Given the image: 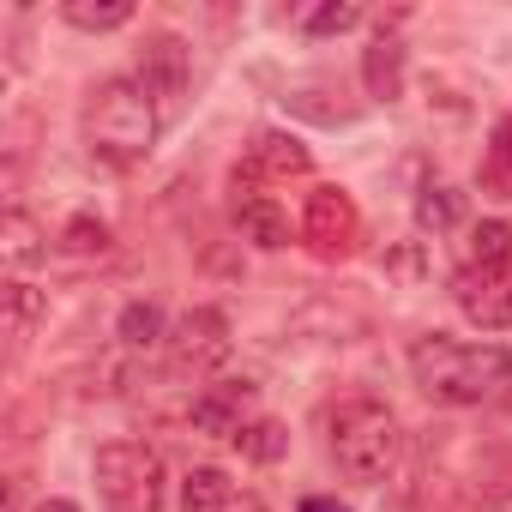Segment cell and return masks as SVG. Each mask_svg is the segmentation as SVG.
<instances>
[{"mask_svg": "<svg viewBox=\"0 0 512 512\" xmlns=\"http://www.w3.org/2000/svg\"><path fill=\"white\" fill-rule=\"evenodd\" d=\"M410 374H416L422 398H434L446 410H470V404H494L512 392V350L458 344L446 332H428L410 344Z\"/></svg>", "mask_w": 512, "mask_h": 512, "instance_id": "cell-1", "label": "cell"}, {"mask_svg": "<svg viewBox=\"0 0 512 512\" xmlns=\"http://www.w3.org/2000/svg\"><path fill=\"white\" fill-rule=\"evenodd\" d=\"M157 127H163V115L139 79H103L85 103V139L109 163H139L157 145Z\"/></svg>", "mask_w": 512, "mask_h": 512, "instance_id": "cell-2", "label": "cell"}, {"mask_svg": "<svg viewBox=\"0 0 512 512\" xmlns=\"http://www.w3.org/2000/svg\"><path fill=\"white\" fill-rule=\"evenodd\" d=\"M332 458L350 482H386L398 464V416L380 398H344L332 416Z\"/></svg>", "mask_w": 512, "mask_h": 512, "instance_id": "cell-3", "label": "cell"}, {"mask_svg": "<svg viewBox=\"0 0 512 512\" xmlns=\"http://www.w3.org/2000/svg\"><path fill=\"white\" fill-rule=\"evenodd\" d=\"M97 494L109 512H163V458L139 440L97 446Z\"/></svg>", "mask_w": 512, "mask_h": 512, "instance_id": "cell-4", "label": "cell"}, {"mask_svg": "<svg viewBox=\"0 0 512 512\" xmlns=\"http://www.w3.org/2000/svg\"><path fill=\"white\" fill-rule=\"evenodd\" d=\"M362 235V211L344 187H314L302 205V241L320 253V260H344Z\"/></svg>", "mask_w": 512, "mask_h": 512, "instance_id": "cell-5", "label": "cell"}, {"mask_svg": "<svg viewBox=\"0 0 512 512\" xmlns=\"http://www.w3.org/2000/svg\"><path fill=\"white\" fill-rule=\"evenodd\" d=\"M229 350H235V338H229V320L217 308H187L181 326L169 332V362L181 374H193V380L199 374H217L229 362Z\"/></svg>", "mask_w": 512, "mask_h": 512, "instance_id": "cell-6", "label": "cell"}, {"mask_svg": "<svg viewBox=\"0 0 512 512\" xmlns=\"http://www.w3.org/2000/svg\"><path fill=\"white\" fill-rule=\"evenodd\" d=\"M452 302L470 326L482 332H500L512 326V272H494V266H458L452 278Z\"/></svg>", "mask_w": 512, "mask_h": 512, "instance_id": "cell-7", "label": "cell"}, {"mask_svg": "<svg viewBox=\"0 0 512 512\" xmlns=\"http://www.w3.org/2000/svg\"><path fill=\"white\" fill-rule=\"evenodd\" d=\"M247 410H253V386L247 380H217L193 398V428L205 440H241L247 434Z\"/></svg>", "mask_w": 512, "mask_h": 512, "instance_id": "cell-8", "label": "cell"}, {"mask_svg": "<svg viewBox=\"0 0 512 512\" xmlns=\"http://www.w3.org/2000/svg\"><path fill=\"white\" fill-rule=\"evenodd\" d=\"M235 229L253 247H290V211L272 193H260L253 181H241V175H235Z\"/></svg>", "mask_w": 512, "mask_h": 512, "instance_id": "cell-9", "label": "cell"}, {"mask_svg": "<svg viewBox=\"0 0 512 512\" xmlns=\"http://www.w3.org/2000/svg\"><path fill=\"white\" fill-rule=\"evenodd\" d=\"M139 85L151 91V103L175 109V103H181V91H187V49H181L175 37H151V43H145Z\"/></svg>", "mask_w": 512, "mask_h": 512, "instance_id": "cell-10", "label": "cell"}, {"mask_svg": "<svg viewBox=\"0 0 512 512\" xmlns=\"http://www.w3.org/2000/svg\"><path fill=\"white\" fill-rule=\"evenodd\" d=\"M314 169V157H308V145L302 139H290V133H260L253 139V151H247V175L253 181H290V175H308Z\"/></svg>", "mask_w": 512, "mask_h": 512, "instance_id": "cell-11", "label": "cell"}, {"mask_svg": "<svg viewBox=\"0 0 512 512\" xmlns=\"http://www.w3.org/2000/svg\"><path fill=\"white\" fill-rule=\"evenodd\" d=\"M362 85H368V97H380V103H392V97H404V43L398 37H374V49L362 55Z\"/></svg>", "mask_w": 512, "mask_h": 512, "instance_id": "cell-12", "label": "cell"}, {"mask_svg": "<svg viewBox=\"0 0 512 512\" xmlns=\"http://www.w3.org/2000/svg\"><path fill=\"white\" fill-rule=\"evenodd\" d=\"M488 199H512V121H500L482 145V169H476Z\"/></svg>", "mask_w": 512, "mask_h": 512, "instance_id": "cell-13", "label": "cell"}, {"mask_svg": "<svg viewBox=\"0 0 512 512\" xmlns=\"http://www.w3.org/2000/svg\"><path fill=\"white\" fill-rule=\"evenodd\" d=\"M229 500H235V488L217 464H199V470L181 476V512H223Z\"/></svg>", "mask_w": 512, "mask_h": 512, "instance_id": "cell-14", "label": "cell"}, {"mask_svg": "<svg viewBox=\"0 0 512 512\" xmlns=\"http://www.w3.org/2000/svg\"><path fill=\"white\" fill-rule=\"evenodd\" d=\"M464 266H494V272H512V223H476L470 229V247H464Z\"/></svg>", "mask_w": 512, "mask_h": 512, "instance_id": "cell-15", "label": "cell"}, {"mask_svg": "<svg viewBox=\"0 0 512 512\" xmlns=\"http://www.w3.org/2000/svg\"><path fill=\"white\" fill-rule=\"evenodd\" d=\"M49 314V302H43V290L37 284H25V278H13L7 284V338L13 344H25L31 332H37V320Z\"/></svg>", "mask_w": 512, "mask_h": 512, "instance_id": "cell-16", "label": "cell"}, {"mask_svg": "<svg viewBox=\"0 0 512 512\" xmlns=\"http://www.w3.org/2000/svg\"><path fill=\"white\" fill-rule=\"evenodd\" d=\"M115 338H121L127 350L169 344V338H163V308H157V302H127V308H121V320H115Z\"/></svg>", "mask_w": 512, "mask_h": 512, "instance_id": "cell-17", "label": "cell"}, {"mask_svg": "<svg viewBox=\"0 0 512 512\" xmlns=\"http://www.w3.org/2000/svg\"><path fill=\"white\" fill-rule=\"evenodd\" d=\"M61 19L73 31H121L133 19V0H67Z\"/></svg>", "mask_w": 512, "mask_h": 512, "instance_id": "cell-18", "label": "cell"}, {"mask_svg": "<svg viewBox=\"0 0 512 512\" xmlns=\"http://www.w3.org/2000/svg\"><path fill=\"white\" fill-rule=\"evenodd\" d=\"M253 464H278L284 452H290V434H284V422H272V416H260V422H247V434L235 440Z\"/></svg>", "mask_w": 512, "mask_h": 512, "instance_id": "cell-19", "label": "cell"}, {"mask_svg": "<svg viewBox=\"0 0 512 512\" xmlns=\"http://www.w3.org/2000/svg\"><path fill=\"white\" fill-rule=\"evenodd\" d=\"M464 217V193H452V187H422V199H416V223L422 229H452Z\"/></svg>", "mask_w": 512, "mask_h": 512, "instance_id": "cell-20", "label": "cell"}, {"mask_svg": "<svg viewBox=\"0 0 512 512\" xmlns=\"http://www.w3.org/2000/svg\"><path fill=\"white\" fill-rule=\"evenodd\" d=\"M7 260H13V266L43 260V247H37V223H31L25 211H7Z\"/></svg>", "mask_w": 512, "mask_h": 512, "instance_id": "cell-21", "label": "cell"}, {"mask_svg": "<svg viewBox=\"0 0 512 512\" xmlns=\"http://www.w3.org/2000/svg\"><path fill=\"white\" fill-rule=\"evenodd\" d=\"M115 241H109V223H97V217H73L67 223V253H79V260H91V253H109Z\"/></svg>", "mask_w": 512, "mask_h": 512, "instance_id": "cell-22", "label": "cell"}, {"mask_svg": "<svg viewBox=\"0 0 512 512\" xmlns=\"http://www.w3.org/2000/svg\"><path fill=\"white\" fill-rule=\"evenodd\" d=\"M356 25H362V7H350V0H344V7H314L308 13L314 37H338V31H356Z\"/></svg>", "mask_w": 512, "mask_h": 512, "instance_id": "cell-23", "label": "cell"}, {"mask_svg": "<svg viewBox=\"0 0 512 512\" xmlns=\"http://www.w3.org/2000/svg\"><path fill=\"white\" fill-rule=\"evenodd\" d=\"M302 512H350V506H344V500H332V494H308V500H302Z\"/></svg>", "mask_w": 512, "mask_h": 512, "instance_id": "cell-24", "label": "cell"}, {"mask_svg": "<svg viewBox=\"0 0 512 512\" xmlns=\"http://www.w3.org/2000/svg\"><path fill=\"white\" fill-rule=\"evenodd\" d=\"M223 512H266V500H260V494H235Z\"/></svg>", "mask_w": 512, "mask_h": 512, "instance_id": "cell-25", "label": "cell"}, {"mask_svg": "<svg viewBox=\"0 0 512 512\" xmlns=\"http://www.w3.org/2000/svg\"><path fill=\"white\" fill-rule=\"evenodd\" d=\"M37 512H79L73 500H37Z\"/></svg>", "mask_w": 512, "mask_h": 512, "instance_id": "cell-26", "label": "cell"}]
</instances>
